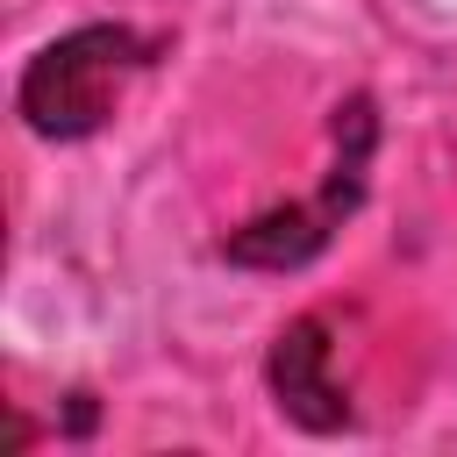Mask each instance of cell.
Listing matches in <instances>:
<instances>
[{"instance_id":"obj_3","label":"cell","mask_w":457,"mask_h":457,"mask_svg":"<svg viewBox=\"0 0 457 457\" xmlns=\"http://www.w3.org/2000/svg\"><path fill=\"white\" fill-rule=\"evenodd\" d=\"M328 321H293L278 343H271V364H264V378H271V393H278V407L300 421V428H343L350 421V393L336 386V371H328Z\"/></svg>"},{"instance_id":"obj_1","label":"cell","mask_w":457,"mask_h":457,"mask_svg":"<svg viewBox=\"0 0 457 457\" xmlns=\"http://www.w3.org/2000/svg\"><path fill=\"white\" fill-rule=\"evenodd\" d=\"M143 57H150V43L136 29H114V21H93V29L57 36L21 71V114H29V129L36 136H57V143L93 136L114 114L121 79L143 71Z\"/></svg>"},{"instance_id":"obj_2","label":"cell","mask_w":457,"mask_h":457,"mask_svg":"<svg viewBox=\"0 0 457 457\" xmlns=\"http://www.w3.org/2000/svg\"><path fill=\"white\" fill-rule=\"evenodd\" d=\"M371 136H378V121H371V100H350V107H336V179L321 186V200H300V207H271V214H257V221H243L221 250L236 257V264H257V271H293V264H307L336 228H343V214L357 207V193H364V157H371Z\"/></svg>"}]
</instances>
